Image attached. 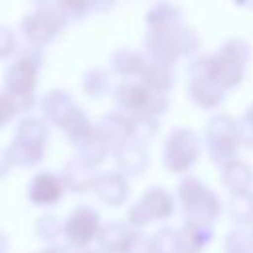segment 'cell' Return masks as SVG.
<instances>
[{
    "label": "cell",
    "mask_w": 253,
    "mask_h": 253,
    "mask_svg": "<svg viewBox=\"0 0 253 253\" xmlns=\"http://www.w3.org/2000/svg\"><path fill=\"white\" fill-rule=\"evenodd\" d=\"M180 200L190 221H200L210 225L221 213V204L217 196L196 180H186L180 186Z\"/></svg>",
    "instance_id": "1"
},
{
    "label": "cell",
    "mask_w": 253,
    "mask_h": 253,
    "mask_svg": "<svg viewBox=\"0 0 253 253\" xmlns=\"http://www.w3.org/2000/svg\"><path fill=\"white\" fill-rule=\"evenodd\" d=\"M101 227L103 225H101L99 213L89 206H79L65 219L63 233H65L67 243L73 249H87L89 243L97 241Z\"/></svg>",
    "instance_id": "2"
},
{
    "label": "cell",
    "mask_w": 253,
    "mask_h": 253,
    "mask_svg": "<svg viewBox=\"0 0 253 253\" xmlns=\"http://www.w3.org/2000/svg\"><path fill=\"white\" fill-rule=\"evenodd\" d=\"M174 213V202L172 198L164 192V190H150L142 196V200L130 208L128 211V225H132L134 229H140L152 221H160L166 219Z\"/></svg>",
    "instance_id": "3"
},
{
    "label": "cell",
    "mask_w": 253,
    "mask_h": 253,
    "mask_svg": "<svg viewBox=\"0 0 253 253\" xmlns=\"http://www.w3.org/2000/svg\"><path fill=\"white\" fill-rule=\"evenodd\" d=\"M97 243L101 253H134L140 243V233L132 225L113 221L101 227Z\"/></svg>",
    "instance_id": "4"
},
{
    "label": "cell",
    "mask_w": 253,
    "mask_h": 253,
    "mask_svg": "<svg viewBox=\"0 0 253 253\" xmlns=\"http://www.w3.org/2000/svg\"><path fill=\"white\" fill-rule=\"evenodd\" d=\"M178 239H180L182 253H202L211 239V229L208 223L188 219L182 231H178Z\"/></svg>",
    "instance_id": "5"
},
{
    "label": "cell",
    "mask_w": 253,
    "mask_h": 253,
    "mask_svg": "<svg viewBox=\"0 0 253 253\" xmlns=\"http://www.w3.org/2000/svg\"><path fill=\"white\" fill-rule=\"evenodd\" d=\"M63 186L53 174H40L30 186V200L38 206H51L61 200Z\"/></svg>",
    "instance_id": "6"
},
{
    "label": "cell",
    "mask_w": 253,
    "mask_h": 253,
    "mask_svg": "<svg viewBox=\"0 0 253 253\" xmlns=\"http://www.w3.org/2000/svg\"><path fill=\"white\" fill-rule=\"evenodd\" d=\"M97 192L101 196V200L109 206H119L125 202L126 198V184L123 178H117V176H105V180H101L97 184Z\"/></svg>",
    "instance_id": "7"
},
{
    "label": "cell",
    "mask_w": 253,
    "mask_h": 253,
    "mask_svg": "<svg viewBox=\"0 0 253 253\" xmlns=\"http://www.w3.org/2000/svg\"><path fill=\"white\" fill-rule=\"evenodd\" d=\"M146 249H148V253H182L178 231H174L170 227L158 229L148 239V247Z\"/></svg>",
    "instance_id": "8"
},
{
    "label": "cell",
    "mask_w": 253,
    "mask_h": 253,
    "mask_svg": "<svg viewBox=\"0 0 253 253\" xmlns=\"http://www.w3.org/2000/svg\"><path fill=\"white\" fill-rule=\"evenodd\" d=\"M225 253H253V233L245 229H235L225 235L223 241Z\"/></svg>",
    "instance_id": "9"
},
{
    "label": "cell",
    "mask_w": 253,
    "mask_h": 253,
    "mask_svg": "<svg viewBox=\"0 0 253 253\" xmlns=\"http://www.w3.org/2000/svg\"><path fill=\"white\" fill-rule=\"evenodd\" d=\"M231 217L237 221V223H243V225H253V200L249 194H237L235 200L231 202Z\"/></svg>",
    "instance_id": "10"
},
{
    "label": "cell",
    "mask_w": 253,
    "mask_h": 253,
    "mask_svg": "<svg viewBox=\"0 0 253 253\" xmlns=\"http://www.w3.org/2000/svg\"><path fill=\"white\" fill-rule=\"evenodd\" d=\"M38 253H65L61 247H57V245H49V247H43L42 251H38Z\"/></svg>",
    "instance_id": "11"
},
{
    "label": "cell",
    "mask_w": 253,
    "mask_h": 253,
    "mask_svg": "<svg viewBox=\"0 0 253 253\" xmlns=\"http://www.w3.org/2000/svg\"><path fill=\"white\" fill-rule=\"evenodd\" d=\"M8 251V239L0 233V253H6Z\"/></svg>",
    "instance_id": "12"
},
{
    "label": "cell",
    "mask_w": 253,
    "mask_h": 253,
    "mask_svg": "<svg viewBox=\"0 0 253 253\" xmlns=\"http://www.w3.org/2000/svg\"><path fill=\"white\" fill-rule=\"evenodd\" d=\"M77 253H101V251H93V249H77Z\"/></svg>",
    "instance_id": "13"
},
{
    "label": "cell",
    "mask_w": 253,
    "mask_h": 253,
    "mask_svg": "<svg viewBox=\"0 0 253 253\" xmlns=\"http://www.w3.org/2000/svg\"><path fill=\"white\" fill-rule=\"evenodd\" d=\"M251 233H253V229H251Z\"/></svg>",
    "instance_id": "14"
}]
</instances>
